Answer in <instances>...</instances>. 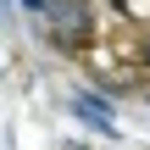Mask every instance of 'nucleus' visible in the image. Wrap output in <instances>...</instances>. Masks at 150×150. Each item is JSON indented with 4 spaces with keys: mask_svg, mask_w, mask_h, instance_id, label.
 Listing matches in <instances>:
<instances>
[{
    "mask_svg": "<svg viewBox=\"0 0 150 150\" xmlns=\"http://www.w3.org/2000/svg\"><path fill=\"white\" fill-rule=\"evenodd\" d=\"M89 33H95V11H89V0H50V11H45V39L56 45V50H83L89 45Z\"/></svg>",
    "mask_w": 150,
    "mask_h": 150,
    "instance_id": "nucleus-1",
    "label": "nucleus"
},
{
    "mask_svg": "<svg viewBox=\"0 0 150 150\" xmlns=\"http://www.w3.org/2000/svg\"><path fill=\"white\" fill-rule=\"evenodd\" d=\"M22 11H33V17H45V11H50V0H22Z\"/></svg>",
    "mask_w": 150,
    "mask_h": 150,
    "instance_id": "nucleus-2",
    "label": "nucleus"
}]
</instances>
